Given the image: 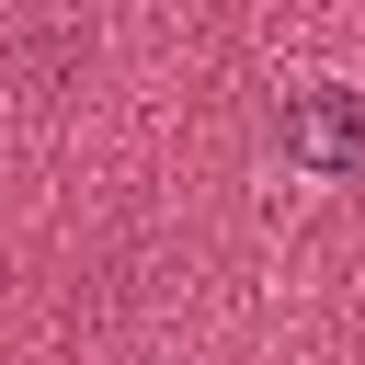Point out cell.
<instances>
[{
    "label": "cell",
    "mask_w": 365,
    "mask_h": 365,
    "mask_svg": "<svg viewBox=\"0 0 365 365\" xmlns=\"http://www.w3.org/2000/svg\"><path fill=\"white\" fill-rule=\"evenodd\" d=\"M274 148H285L308 182H342V171H365V91H342V80H308V91H285V114H274Z\"/></svg>",
    "instance_id": "obj_1"
}]
</instances>
